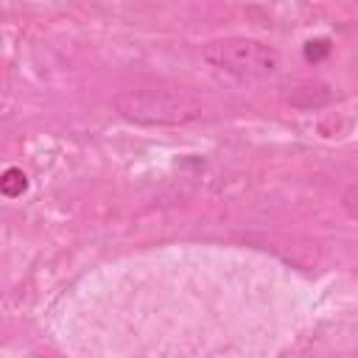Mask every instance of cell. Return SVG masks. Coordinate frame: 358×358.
<instances>
[{
	"mask_svg": "<svg viewBox=\"0 0 358 358\" xmlns=\"http://www.w3.org/2000/svg\"><path fill=\"white\" fill-rule=\"evenodd\" d=\"M115 109L137 126H187L204 115V101L190 90H126L115 95Z\"/></svg>",
	"mask_w": 358,
	"mask_h": 358,
	"instance_id": "1",
	"label": "cell"
},
{
	"mask_svg": "<svg viewBox=\"0 0 358 358\" xmlns=\"http://www.w3.org/2000/svg\"><path fill=\"white\" fill-rule=\"evenodd\" d=\"M201 59L218 73H227L243 81H260L280 70V53L271 45L249 36L213 39L201 48Z\"/></svg>",
	"mask_w": 358,
	"mask_h": 358,
	"instance_id": "2",
	"label": "cell"
},
{
	"mask_svg": "<svg viewBox=\"0 0 358 358\" xmlns=\"http://www.w3.org/2000/svg\"><path fill=\"white\" fill-rule=\"evenodd\" d=\"M288 90L291 92H285V101L291 106H299V109H316V106H324L330 101V90L319 81H296Z\"/></svg>",
	"mask_w": 358,
	"mask_h": 358,
	"instance_id": "3",
	"label": "cell"
},
{
	"mask_svg": "<svg viewBox=\"0 0 358 358\" xmlns=\"http://www.w3.org/2000/svg\"><path fill=\"white\" fill-rule=\"evenodd\" d=\"M28 190V176L22 173V168H6L0 176V193L6 199H20Z\"/></svg>",
	"mask_w": 358,
	"mask_h": 358,
	"instance_id": "4",
	"label": "cell"
},
{
	"mask_svg": "<svg viewBox=\"0 0 358 358\" xmlns=\"http://www.w3.org/2000/svg\"><path fill=\"white\" fill-rule=\"evenodd\" d=\"M330 53V42L327 39H308L305 42V59L308 62H322Z\"/></svg>",
	"mask_w": 358,
	"mask_h": 358,
	"instance_id": "5",
	"label": "cell"
},
{
	"mask_svg": "<svg viewBox=\"0 0 358 358\" xmlns=\"http://www.w3.org/2000/svg\"><path fill=\"white\" fill-rule=\"evenodd\" d=\"M341 207H344V213H347L352 221H358V182L350 185V187H344V193H341Z\"/></svg>",
	"mask_w": 358,
	"mask_h": 358,
	"instance_id": "6",
	"label": "cell"
}]
</instances>
